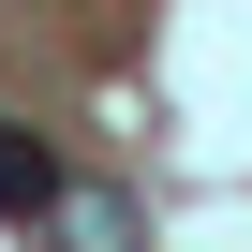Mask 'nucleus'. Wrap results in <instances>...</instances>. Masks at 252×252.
Returning a JSON list of instances; mask_svg holds the SVG:
<instances>
[{"label":"nucleus","instance_id":"1","mask_svg":"<svg viewBox=\"0 0 252 252\" xmlns=\"http://www.w3.org/2000/svg\"><path fill=\"white\" fill-rule=\"evenodd\" d=\"M45 252H149V193H134V178H60Z\"/></svg>","mask_w":252,"mask_h":252},{"label":"nucleus","instance_id":"2","mask_svg":"<svg viewBox=\"0 0 252 252\" xmlns=\"http://www.w3.org/2000/svg\"><path fill=\"white\" fill-rule=\"evenodd\" d=\"M45 208H60V149L30 119H0V222H45Z\"/></svg>","mask_w":252,"mask_h":252}]
</instances>
